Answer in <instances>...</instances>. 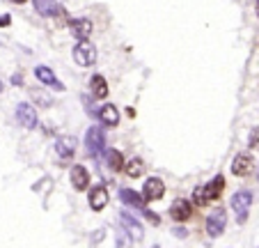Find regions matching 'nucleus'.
<instances>
[{
    "label": "nucleus",
    "instance_id": "23",
    "mask_svg": "<svg viewBox=\"0 0 259 248\" xmlns=\"http://www.w3.org/2000/svg\"><path fill=\"white\" fill-rule=\"evenodd\" d=\"M248 145H250V150H254V147H259V127H254L252 131H250Z\"/></svg>",
    "mask_w": 259,
    "mask_h": 248
},
{
    "label": "nucleus",
    "instance_id": "28",
    "mask_svg": "<svg viewBox=\"0 0 259 248\" xmlns=\"http://www.w3.org/2000/svg\"><path fill=\"white\" fill-rule=\"evenodd\" d=\"M12 83H14V85H23V76H21V74H14V76H12Z\"/></svg>",
    "mask_w": 259,
    "mask_h": 248
},
{
    "label": "nucleus",
    "instance_id": "8",
    "mask_svg": "<svg viewBox=\"0 0 259 248\" xmlns=\"http://www.w3.org/2000/svg\"><path fill=\"white\" fill-rule=\"evenodd\" d=\"M16 120L21 122V127L25 129H34L37 127V122H39V117H37V111H34L32 103H19L16 106Z\"/></svg>",
    "mask_w": 259,
    "mask_h": 248
},
{
    "label": "nucleus",
    "instance_id": "17",
    "mask_svg": "<svg viewBox=\"0 0 259 248\" xmlns=\"http://www.w3.org/2000/svg\"><path fill=\"white\" fill-rule=\"evenodd\" d=\"M99 120H101V124H106V127H117V124H119L117 106H113V103L101 106V111H99Z\"/></svg>",
    "mask_w": 259,
    "mask_h": 248
},
{
    "label": "nucleus",
    "instance_id": "16",
    "mask_svg": "<svg viewBox=\"0 0 259 248\" xmlns=\"http://www.w3.org/2000/svg\"><path fill=\"white\" fill-rule=\"evenodd\" d=\"M119 200H122L124 204H128V207H133V209H145V198H142V193H138V191H133V189L119 191Z\"/></svg>",
    "mask_w": 259,
    "mask_h": 248
},
{
    "label": "nucleus",
    "instance_id": "1",
    "mask_svg": "<svg viewBox=\"0 0 259 248\" xmlns=\"http://www.w3.org/2000/svg\"><path fill=\"white\" fill-rule=\"evenodd\" d=\"M232 209L236 211V223H245L248 221V214H250V204H252V193L250 191H236L234 195H232Z\"/></svg>",
    "mask_w": 259,
    "mask_h": 248
},
{
    "label": "nucleus",
    "instance_id": "13",
    "mask_svg": "<svg viewBox=\"0 0 259 248\" xmlns=\"http://www.w3.org/2000/svg\"><path fill=\"white\" fill-rule=\"evenodd\" d=\"M69 28H71L76 39H88L92 34V21L88 16H76V19L69 21Z\"/></svg>",
    "mask_w": 259,
    "mask_h": 248
},
{
    "label": "nucleus",
    "instance_id": "18",
    "mask_svg": "<svg viewBox=\"0 0 259 248\" xmlns=\"http://www.w3.org/2000/svg\"><path fill=\"white\" fill-rule=\"evenodd\" d=\"M204 191H206V198H209V202L218 200L220 195H223V191H225V177H223V175H215L213 180L209 182V184H204Z\"/></svg>",
    "mask_w": 259,
    "mask_h": 248
},
{
    "label": "nucleus",
    "instance_id": "3",
    "mask_svg": "<svg viewBox=\"0 0 259 248\" xmlns=\"http://www.w3.org/2000/svg\"><path fill=\"white\" fill-rule=\"evenodd\" d=\"M73 60H76V64H80V67H90V64H94V60H97V49L90 44L88 39H80L78 44L73 46Z\"/></svg>",
    "mask_w": 259,
    "mask_h": 248
},
{
    "label": "nucleus",
    "instance_id": "2",
    "mask_svg": "<svg viewBox=\"0 0 259 248\" xmlns=\"http://www.w3.org/2000/svg\"><path fill=\"white\" fill-rule=\"evenodd\" d=\"M85 150L94 156H101L106 152V136L101 127H90L85 133Z\"/></svg>",
    "mask_w": 259,
    "mask_h": 248
},
{
    "label": "nucleus",
    "instance_id": "25",
    "mask_svg": "<svg viewBox=\"0 0 259 248\" xmlns=\"http://www.w3.org/2000/svg\"><path fill=\"white\" fill-rule=\"evenodd\" d=\"M145 216L149 221H152V225H161V219H158L156 214H154V211H149V209H145Z\"/></svg>",
    "mask_w": 259,
    "mask_h": 248
},
{
    "label": "nucleus",
    "instance_id": "20",
    "mask_svg": "<svg viewBox=\"0 0 259 248\" xmlns=\"http://www.w3.org/2000/svg\"><path fill=\"white\" fill-rule=\"evenodd\" d=\"M90 88H92V94L97 99H106L108 97V83H106V78H103L101 74H94V76L90 78Z\"/></svg>",
    "mask_w": 259,
    "mask_h": 248
},
{
    "label": "nucleus",
    "instance_id": "30",
    "mask_svg": "<svg viewBox=\"0 0 259 248\" xmlns=\"http://www.w3.org/2000/svg\"><path fill=\"white\" fill-rule=\"evenodd\" d=\"M257 16H259V0H257Z\"/></svg>",
    "mask_w": 259,
    "mask_h": 248
},
{
    "label": "nucleus",
    "instance_id": "12",
    "mask_svg": "<svg viewBox=\"0 0 259 248\" xmlns=\"http://www.w3.org/2000/svg\"><path fill=\"white\" fill-rule=\"evenodd\" d=\"M191 214H193V207L188 200L177 198L175 202L170 204V219H175L177 223H186V221L191 219Z\"/></svg>",
    "mask_w": 259,
    "mask_h": 248
},
{
    "label": "nucleus",
    "instance_id": "19",
    "mask_svg": "<svg viewBox=\"0 0 259 248\" xmlns=\"http://www.w3.org/2000/svg\"><path fill=\"white\" fill-rule=\"evenodd\" d=\"M124 172H126V177H131V180H136V177H142L145 175V163H142L140 156H133V159L124 161Z\"/></svg>",
    "mask_w": 259,
    "mask_h": 248
},
{
    "label": "nucleus",
    "instance_id": "29",
    "mask_svg": "<svg viewBox=\"0 0 259 248\" xmlns=\"http://www.w3.org/2000/svg\"><path fill=\"white\" fill-rule=\"evenodd\" d=\"M14 5H23V3H28V0H12Z\"/></svg>",
    "mask_w": 259,
    "mask_h": 248
},
{
    "label": "nucleus",
    "instance_id": "4",
    "mask_svg": "<svg viewBox=\"0 0 259 248\" xmlns=\"http://www.w3.org/2000/svg\"><path fill=\"white\" fill-rule=\"evenodd\" d=\"M225 228H227V214H225V209L220 207V209H213L209 216H206V234L209 237H220V234L225 232Z\"/></svg>",
    "mask_w": 259,
    "mask_h": 248
},
{
    "label": "nucleus",
    "instance_id": "10",
    "mask_svg": "<svg viewBox=\"0 0 259 248\" xmlns=\"http://www.w3.org/2000/svg\"><path fill=\"white\" fill-rule=\"evenodd\" d=\"M32 5L41 16H49V19H58V16L62 19V16H67L58 0H32Z\"/></svg>",
    "mask_w": 259,
    "mask_h": 248
},
{
    "label": "nucleus",
    "instance_id": "27",
    "mask_svg": "<svg viewBox=\"0 0 259 248\" xmlns=\"http://www.w3.org/2000/svg\"><path fill=\"white\" fill-rule=\"evenodd\" d=\"M10 23H12V16L10 14H3V16H0V28H7Z\"/></svg>",
    "mask_w": 259,
    "mask_h": 248
},
{
    "label": "nucleus",
    "instance_id": "22",
    "mask_svg": "<svg viewBox=\"0 0 259 248\" xmlns=\"http://www.w3.org/2000/svg\"><path fill=\"white\" fill-rule=\"evenodd\" d=\"M193 202L200 204V207H204V204H209V198H206V191L204 186H195V191H193Z\"/></svg>",
    "mask_w": 259,
    "mask_h": 248
},
{
    "label": "nucleus",
    "instance_id": "7",
    "mask_svg": "<svg viewBox=\"0 0 259 248\" xmlns=\"http://www.w3.org/2000/svg\"><path fill=\"white\" fill-rule=\"evenodd\" d=\"M119 223H122V228L126 230V234L133 239V241H142V239H145V228H142V225L138 223V219H133L128 211H122V214H119Z\"/></svg>",
    "mask_w": 259,
    "mask_h": 248
},
{
    "label": "nucleus",
    "instance_id": "9",
    "mask_svg": "<svg viewBox=\"0 0 259 248\" xmlns=\"http://www.w3.org/2000/svg\"><path fill=\"white\" fill-rule=\"evenodd\" d=\"M163 195H165V184H163V180L161 177H149V180L145 182V186H142V198L154 202V200H161Z\"/></svg>",
    "mask_w": 259,
    "mask_h": 248
},
{
    "label": "nucleus",
    "instance_id": "15",
    "mask_svg": "<svg viewBox=\"0 0 259 248\" xmlns=\"http://www.w3.org/2000/svg\"><path fill=\"white\" fill-rule=\"evenodd\" d=\"M71 186L76 191H85L90 186V172L83 165H73L71 168Z\"/></svg>",
    "mask_w": 259,
    "mask_h": 248
},
{
    "label": "nucleus",
    "instance_id": "5",
    "mask_svg": "<svg viewBox=\"0 0 259 248\" xmlns=\"http://www.w3.org/2000/svg\"><path fill=\"white\" fill-rule=\"evenodd\" d=\"M252 168H254V159L250 152H239L234 156V161H232V175L236 177H248L252 172Z\"/></svg>",
    "mask_w": 259,
    "mask_h": 248
},
{
    "label": "nucleus",
    "instance_id": "24",
    "mask_svg": "<svg viewBox=\"0 0 259 248\" xmlns=\"http://www.w3.org/2000/svg\"><path fill=\"white\" fill-rule=\"evenodd\" d=\"M32 99H34V101H39V103H44V106H51V99L44 97L41 92H32Z\"/></svg>",
    "mask_w": 259,
    "mask_h": 248
},
{
    "label": "nucleus",
    "instance_id": "11",
    "mask_svg": "<svg viewBox=\"0 0 259 248\" xmlns=\"http://www.w3.org/2000/svg\"><path fill=\"white\" fill-rule=\"evenodd\" d=\"M34 76H37V81H39V83H44V85H51V88L58 90V92H64V83L58 81V76L53 74V69L46 67V64L34 67Z\"/></svg>",
    "mask_w": 259,
    "mask_h": 248
},
{
    "label": "nucleus",
    "instance_id": "26",
    "mask_svg": "<svg viewBox=\"0 0 259 248\" xmlns=\"http://www.w3.org/2000/svg\"><path fill=\"white\" fill-rule=\"evenodd\" d=\"M172 234H175L177 239H186V237H188V232H186L184 228H175V230H172Z\"/></svg>",
    "mask_w": 259,
    "mask_h": 248
},
{
    "label": "nucleus",
    "instance_id": "14",
    "mask_svg": "<svg viewBox=\"0 0 259 248\" xmlns=\"http://www.w3.org/2000/svg\"><path fill=\"white\" fill-rule=\"evenodd\" d=\"M108 189L106 186H94L92 191H90V207H92L94 211H101L106 209V204H108Z\"/></svg>",
    "mask_w": 259,
    "mask_h": 248
},
{
    "label": "nucleus",
    "instance_id": "6",
    "mask_svg": "<svg viewBox=\"0 0 259 248\" xmlns=\"http://www.w3.org/2000/svg\"><path fill=\"white\" fill-rule=\"evenodd\" d=\"M73 152H76V138L73 136H60L58 140H55V154L62 161V165H67L69 161H71Z\"/></svg>",
    "mask_w": 259,
    "mask_h": 248
},
{
    "label": "nucleus",
    "instance_id": "21",
    "mask_svg": "<svg viewBox=\"0 0 259 248\" xmlns=\"http://www.w3.org/2000/svg\"><path fill=\"white\" fill-rule=\"evenodd\" d=\"M106 161H108V168H110V170H122L124 159H122V154H119L117 150H108L106 152Z\"/></svg>",
    "mask_w": 259,
    "mask_h": 248
}]
</instances>
